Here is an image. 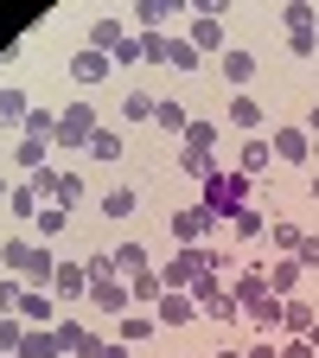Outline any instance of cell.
<instances>
[{
    "label": "cell",
    "instance_id": "d4e9b609",
    "mask_svg": "<svg viewBox=\"0 0 319 358\" xmlns=\"http://www.w3.org/2000/svg\"><path fill=\"white\" fill-rule=\"evenodd\" d=\"M154 109H160V96H147V90H128L121 96V122H154Z\"/></svg>",
    "mask_w": 319,
    "mask_h": 358
},
{
    "label": "cell",
    "instance_id": "e0dca14e",
    "mask_svg": "<svg viewBox=\"0 0 319 358\" xmlns=\"http://www.w3.org/2000/svg\"><path fill=\"white\" fill-rule=\"evenodd\" d=\"M134 205H141V186H109L103 192V217H134Z\"/></svg>",
    "mask_w": 319,
    "mask_h": 358
},
{
    "label": "cell",
    "instance_id": "f546056e",
    "mask_svg": "<svg viewBox=\"0 0 319 358\" xmlns=\"http://www.w3.org/2000/svg\"><path fill=\"white\" fill-rule=\"evenodd\" d=\"M211 148H217V122H205V115H198V122L186 128V154H211Z\"/></svg>",
    "mask_w": 319,
    "mask_h": 358
},
{
    "label": "cell",
    "instance_id": "44dd1931",
    "mask_svg": "<svg viewBox=\"0 0 319 358\" xmlns=\"http://www.w3.org/2000/svg\"><path fill=\"white\" fill-rule=\"evenodd\" d=\"M166 294V275L160 268H141V275H128V301H160Z\"/></svg>",
    "mask_w": 319,
    "mask_h": 358
},
{
    "label": "cell",
    "instance_id": "bcb514c9",
    "mask_svg": "<svg viewBox=\"0 0 319 358\" xmlns=\"http://www.w3.org/2000/svg\"><path fill=\"white\" fill-rule=\"evenodd\" d=\"M281 358H313V345H306V339H288V345H281Z\"/></svg>",
    "mask_w": 319,
    "mask_h": 358
},
{
    "label": "cell",
    "instance_id": "f35d334b",
    "mask_svg": "<svg viewBox=\"0 0 319 358\" xmlns=\"http://www.w3.org/2000/svg\"><path fill=\"white\" fill-rule=\"evenodd\" d=\"M7 211H13V217H32V211H38V192H32V186H13V192H7Z\"/></svg>",
    "mask_w": 319,
    "mask_h": 358
},
{
    "label": "cell",
    "instance_id": "7dc6e473",
    "mask_svg": "<svg viewBox=\"0 0 319 358\" xmlns=\"http://www.w3.org/2000/svg\"><path fill=\"white\" fill-rule=\"evenodd\" d=\"M96 358H128V345H121V339H103V345H96Z\"/></svg>",
    "mask_w": 319,
    "mask_h": 358
},
{
    "label": "cell",
    "instance_id": "603a6c76",
    "mask_svg": "<svg viewBox=\"0 0 319 358\" xmlns=\"http://www.w3.org/2000/svg\"><path fill=\"white\" fill-rule=\"evenodd\" d=\"M52 333H58V345H64V352H83V358H96V345H103V339H89L77 320H64V327H52Z\"/></svg>",
    "mask_w": 319,
    "mask_h": 358
},
{
    "label": "cell",
    "instance_id": "8992f818",
    "mask_svg": "<svg viewBox=\"0 0 319 358\" xmlns=\"http://www.w3.org/2000/svg\"><path fill=\"white\" fill-rule=\"evenodd\" d=\"M275 160H313V134L306 128H275Z\"/></svg>",
    "mask_w": 319,
    "mask_h": 358
},
{
    "label": "cell",
    "instance_id": "7c38bea8",
    "mask_svg": "<svg viewBox=\"0 0 319 358\" xmlns=\"http://www.w3.org/2000/svg\"><path fill=\"white\" fill-rule=\"evenodd\" d=\"M249 320L262 327V339H268V333H281V320H288V301H281V294H262V301L249 307Z\"/></svg>",
    "mask_w": 319,
    "mask_h": 358
},
{
    "label": "cell",
    "instance_id": "f1b7e54d",
    "mask_svg": "<svg viewBox=\"0 0 319 358\" xmlns=\"http://www.w3.org/2000/svg\"><path fill=\"white\" fill-rule=\"evenodd\" d=\"M109 268H115V275H141V268H147V250H141V243H121V250L109 256Z\"/></svg>",
    "mask_w": 319,
    "mask_h": 358
},
{
    "label": "cell",
    "instance_id": "836d02e7",
    "mask_svg": "<svg viewBox=\"0 0 319 358\" xmlns=\"http://www.w3.org/2000/svg\"><path fill=\"white\" fill-rule=\"evenodd\" d=\"M230 231H237V237H262V211H255V205H237V211H230Z\"/></svg>",
    "mask_w": 319,
    "mask_h": 358
},
{
    "label": "cell",
    "instance_id": "d590c367",
    "mask_svg": "<svg viewBox=\"0 0 319 358\" xmlns=\"http://www.w3.org/2000/svg\"><path fill=\"white\" fill-rule=\"evenodd\" d=\"M64 224H71V211H64V205L38 211V237H45V243H52V237H64Z\"/></svg>",
    "mask_w": 319,
    "mask_h": 358
},
{
    "label": "cell",
    "instance_id": "5b68a950",
    "mask_svg": "<svg viewBox=\"0 0 319 358\" xmlns=\"http://www.w3.org/2000/svg\"><path fill=\"white\" fill-rule=\"evenodd\" d=\"M109 71H115V64H109L103 52H89V45H83V52H77V58H71V77H77L83 90H96V83H103Z\"/></svg>",
    "mask_w": 319,
    "mask_h": 358
},
{
    "label": "cell",
    "instance_id": "4316f807",
    "mask_svg": "<svg viewBox=\"0 0 319 358\" xmlns=\"http://www.w3.org/2000/svg\"><path fill=\"white\" fill-rule=\"evenodd\" d=\"M230 294H237V307H243V313H249V307H255V301H262V294H268V275H262V268H249V275H243V282H237V288H230Z\"/></svg>",
    "mask_w": 319,
    "mask_h": 358
},
{
    "label": "cell",
    "instance_id": "db71d44e",
    "mask_svg": "<svg viewBox=\"0 0 319 358\" xmlns=\"http://www.w3.org/2000/svg\"><path fill=\"white\" fill-rule=\"evenodd\" d=\"M217 358H243V352H217Z\"/></svg>",
    "mask_w": 319,
    "mask_h": 358
},
{
    "label": "cell",
    "instance_id": "f5cc1de1",
    "mask_svg": "<svg viewBox=\"0 0 319 358\" xmlns=\"http://www.w3.org/2000/svg\"><path fill=\"white\" fill-rule=\"evenodd\" d=\"M313 199H319V173H313Z\"/></svg>",
    "mask_w": 319,
    "mask_h": 358
},
{
    "label": "cell",
    "instance_id": "30bf717a",
    "mask_svg": "<svg viewBox=\"0 0 319 358\" xmlns=\"http://www.w3.org/2000/svg\"><path fill=\"white\" fill-rule=\"evenodd\" d=\"M26 115H32V96H26V90L13 83V90H0V128H26Z\"/></svg>",
    "mask_w": 319,
    "mask_h": 358
},
{
    "label": "cell",
    "instance_id": "c3c4849f",
    "mask_svg": "<svg viewBox=\"0 0 319 358\" xmlns=\"http://www.w3.org/2000/svg\"><path fill=\"white\" fill-rule=\"evenodd\" d=\"M243 358H281V345H268V339H262V345H255V352H243Z\"/></svg>",
    "mask_w": 319,
    "mask_h": 358
},
{
    "label": "cell",
    "instance_id": "5bb4252c",
    "mask_svg": "<svg viewBox=\"0 0 319 358\" xmlns=\"http://www.w3.org/2000/svg\"><path fill=\"white\" fill-rule=\"evenodd\" d=\"M20 358H64V345H58L52 327H32V333L20 339Z\"/></svg>",
    "mask_w": 319,
    "mask_h": 358
},
{
    "label": "cell",
    "instance_id": "11a10c76",
    "mask_svg": "<svg viewBox=\"0 0 319 358\" xmlns=\"http://www.w3.org/2000/svg\"><path fill=\"white\" fill-rule=\"evenodd\" d=\"M313 160H319V134H313Z\"/></svg>",
    "mask_w": 319,
    "mask_h": 358
},
{
    "label": "cell",
    "instance_id": "e575fe53",
    "mask_svg": "<svg viewBox=\"0 0 319 358\" xmlns=\"http://www.w3.org/2000/svg\"><path fill=\"white\" fill-rule=\"evenodd\" d=\"M179 173H186V179H198V186H205V179L217 173V160H211V154H179Z\"/></svg>",
    "mask_w": 319,
    "mask_h": 358
},
{
    "label": "cell",
    "instance_id": "4fadbf2b",
    "mask_svg": "<svg viewBox=\"0 0 319 358\" xmlns=\"http://www.w3.org/2000/svg\"><path fill=\"white\" fill-rule=\"evenodd\" d=\"M121 38H128V32H121V20H115V13H103V20H89V52H103V58H109V52H115Z\"/></svg>",
    "mask_w": 319,
    "mask_h": 358
},
{
    "label": "cell",
    "instance_id": "74e56055",
    "mask_svg": "<svg viewBox=\"0 0 319 358\" xmlns=\"http://www.w3.org/2000/svg\"><path fill=\"white\" fill-rule=\"evenodd\" d=\"M109 64H147V45L141 38H121L115 52H109Z\"/></svg>",
    "mask_w": 319,
    "mask_h": 358
},
{
    "label": "cell",
    "instance_id": "7402d4cb",
    "mask_svg": "<svg viewBox=\"0 0 319 358\" xmlns=\"http://www.w3.org/2000/svg\"><path fill=\"white\" fill-rule=\"evenodd\" d=\"M281 20H288V32H319V7H313V0H288Z\"/></svg>",
    "mask_w": 319,
    "mask_h": 358
},
{
    "label": "cell",
    "instance_id": "2e32d148",
    "mask_svg": "<svg viewBox=\"0 0 319 358\" xmlns=\"http://www.w3.org/2000/svg\"><path fill=\"white\" fill-rule=\"evenodd\" d=\"M268 160H275V148H268L262 134H249V141H243V160H237V166H243L249 179H262V173H268Z\"/></svg>",
    "mask_w": 319,
    "mask_h": 358
},
{
    "label": "cell",
    "instance_id": "6da1fadb",
    "mask_svg": "<svg viewBox=\"0 0 319 358\" xmlns=\"http://www.w3.org/2000/svg\"><path fill=\"white\" fill-rule=\"evenodd\" d=\"M103 122H96V103H64V115H58V134H52V148H89V134H96Z\"/></svg>",
    "mask_w": 319,
    "mask_h": 358
},
{
    "label": "cell",
    "instance_id": "b9f144b4",
    "mask_svg": "<svg viewBox=\"0 0 319 358\" xmlns=\"http://www.w3.org/2000/svg\"><path fill=\"white\" fill-rule=\"evenodd\" d=\"M288 52H294V58H313V52H319V32H288Z\"/></svg>",
    "mask_w": 319,
    "mask_h": 358
},
{
    "label": "cell",
    "instance_id": "816d5d0a",
    "mask_svg": "<svg viewBox=\"0 0 319 358\" xmlns=\"http://www.w3.org/2000/svg\"><path fill=\"white\" fill-rule=\"evenodd\" d=\"M7 192H13V186H7V173H0V205H7Z\"/></svg>",
    "mask_w": 319,
    "mask_h": 358
},
{
    "label": "cell",
    "instance_id": "ac0fdd59",
    "mask_svg": "<svg viewBox=\"0 0 319 358\" xmlns=\"http://www.w3.org/2000/svg\"><path fill=\"white\" fill-rule=\"evenodd\" d=\"M230 122H237L243 134H255V128H262V103L249 96V90H237V96H230Z\"/></svg>",
    "mask_w": 319,
    "mask_h": 358
},
{
    "label": "cell",
    "instance_id": "8fae6325",
    "mask_svg": "<svg viewBox=\"0 0 319 358\" xmlns=\"http://www.w3.org/2000/svg\"><path fill=\"white\" fill-rule=\"evenodd\" d=\"M192 45H198V58L205 52H223V13H198L192 20Z\"/></svg>",
    "mask_w": 319,
    "mask_h": 358
},
{
    "label": "cell",
    "instance_id": "484cf974",
    "mask_svg": "<svg viewBox=\"0 0 319 358\" xmlns=\"http://www.w3.org/2000/svg\"><path fill=\"white\" fill-rule=\"evenodd\" d=\"M249 77H255V52H223V83H237V90H243Z\"/></svg>",
    "mask_w": 319,
    "mask_h": 358
},
{
    "label": "cell",
    "instance_id": "4dcf8cb0",
    "mask_svg": "<svg viewBox=\"0 0 319 358\" xmlns=\"http://www.w3.org/2000/svg\"><path fill=\"white\" fill-rule=\"evenodd\" d=\"M281 333H294V339H306V333H313V307H306V301H288V320H281Z\"/></svg>",
    "mask_w": 319,
    "mask_h": 358
},
{
    "label": "cell",
    "instance_id": "f6af8a7d",
    "mask_svg": "<svg viewBox=\"0 0 319 358\" xmlns=\"http://www.w3.org/2000/svg\"><path fill=\"white\" fill-rule=\"evenodd\" d=\"M294 262H300V268H319V237H300V250H294Z\"/></svg>",
    "mask_w": 319,
    "mask_h": 358
},
{
    "label": "cell",
    "instance_id": "7a4b0ae2",
    "mask_svg": "<svg viewBox=\"0 0 319 358\" xmlns=\"http://www.w3.org/2000/svg\"><path fill=\"white\" fill-rule=\"evenodd\" d=\"M211 231H217V217H211L205 205H192V211H172V237H179V243H205Z\"/></svg>",
    "mask_w": 319,
    "mask_h": 358
},
{
    "label": "cell",
    "instance_id": "681fc988",
    "mask_svg": "<svg viewBox=\"0 0 319 358\" xmlns=\"http://www.w3.org/2000/svg\"><path fill=\"white\" fill-rule=\"evenodd\" d=\"M306 345H313V358H319V320H313V333H306Z\"/></svg>",
    "mask_w": 319,
    "mask_h": 358
},
{
    "label": "cell",
    "instance_id": "83f0119b",
    "mask_svg": "<svg viewBox=\"0 0 319 358\" xmlns=\"http://www.w3.org/2000/svg\"><path fill=\"white\" fill-rule=\"evenodd\" d=\"M154 327H160L154 313H121V333H115V339H121V345H141V339H147Z\"/></svg>",
    "mask_w": 319,
    "mask_h": 358
},
{
    "label": "cell",
    "instance_id": "3957f363",
    "mask_svg": "<svg viewBox=\"0 0 319 358\" xmlns=\"http://www.w3.org/2000/svg\"><path fill=\"white\" fill-rule=\"evenodd\" d=\"M192 313H198V301H192V294H179V288H166V294L154 301V320H160V327H186Z\"/></svg>",
    "mask_w": 319,
    "mask_h": 358
},
{
    "label": "cell",
    "instance_id": "9c48e42d",
    "mask_svg": "<svg viewBox=\"0 0 319 358\" xmlns=\"http://www.w3.org/2000/svg\"><path fill=\"white\" fill-rule=\"evenodd\" d=\"M20 282H32V288H52V282H58V256L38 243V250L26 256V268H20Z\"/></svg>",
    "mask_w": 319,
    "mask_h": 358
},
{
    "label": "cell",
    "instance_id": "52a82bcc",
    "mask_svg": "<svg viewBox=\"0 0 319 358\" xmlns=\"http://www.w3.org/2000/svg\"><path fill=\"white\" fill-rule=\"evenodd\" d=\"M45 160H52V141H38V134H20V141H13V166H20L26 179H32Z\"/></svg>",
    "mask_w": 319,
    "mask_h": 358
},
{
    "label": "cell",
    "instance_id": "60d3db41",
    "mask_svg": "<svg viewBox=\"0 0 319 358\" xmlns=\"http://www.w3.org/2000/svg\"><path fill=\"white\" fill-rule=\"evenodd\" d=\"M205 313H211V320H243V307H237V294H217V301H211Z\"/></svg>",
    "mask_w": 319,
    "mask_h": 358
},
{
    "label": "cell",
    "instance_id": "d6a6232c",
    "mask_svg": "<svg viewBox=\"0 0 319 358\" xmlns=\"http://www.w3.org/2000/svg\"><path fill=\"white\" fill-rule=\"evenodd\" d=\"M26 256H32V243H20V237H7V243H0V268H7V275H20V268H26Z\"/></svg>",
    "mask_w": 319,
    "mask_h": 358
},
{
    "label": "cell",
    "instance_id": "ba28073f",
    "mask_svg": "<svg viewBox=\"0 0 319 358\" xmlns=\"http://www.w3.org/2000/svg\"><path fill=\"white\" fill-rule=\"evenodd\" d=\"M52 294H58V301L89 294V262H58V282H52Z\"/></svg>",
    "mask_w": 319,
    "mask_h": 358
},
{
    "label": "cell",
    "instance_id": "9a60e30c",
    "mask_svg": "<svg viewBox=\"0 0 319 358\" xmlns=\"http://www.w3.org/2000/svg\"><path fill=\"white\" fill-rule=\"evenodd\" d=\"M154 122H160L166 134H179V141H186V128H192V115H186V103H179V96H160V109H154Z\"/></svg>",
    "mask_w": 319,
    "mask_h": 358
},
{
    "label": "cell",
    "instance_id": "7bdbcfd3",
    "mask_svg": "<svg viewBox=\"0 0 319 358\" xmlns=\"http://www.w3.org/2000/svg\"><path fill=\"white\" fill-rule=\"evenodd\" d=\"M20 339H26L20 320H0V352H13V358H20Z\"/></svg>",
    "mask_w": 319,
    "mask_h": 358
},
{
    "label": "cell",
    "instance_id": "f907efd6",
    "mask_svg": "<svg viewBox=\"0 0 319 358\" xmlns=\"http://www.w3.org/2000/svg\"><path fill=\"white\" fill-rule=\"evenodd\" d=\"M306 134H319V109H313V115H306Z\"/></svg>",
    "mask_w": 319,
    "mask_h": 358
},
{
    "label": "cell",
    "instance_id": "277c9868",
    "mask_svg": "<svg viewBox=\"0 0 319 358\" xmlns=\"http://www.w3.org/2000/svg\"><path fill=\"white\" fill-rule=\"evenodd\" d=\"M89 301H96L103 313H128V282L121 275H96L89 282Z\"/></svg>",
    "mask_w": 319,
    "mask_h": 358
},
{
    "label": "cell",
    "instance_id": "1f68e13d",
    "mask_svg": "<svg viewBox=\"0 0 319 358\" xmlns=\"http://www.w3.org/2000/svg\"><path fill=\"white\" fill-rule=\"evenodd\" d=\"M89 154H96V160H121V134L115 128H96V134H89Z\"/></svg>",
    "mask_w": 319,
    "mask_h": 358
},
{
    "label": "cell",
    "instance_id": "ab89813d",
    "mask_svg": "<svg viewBox=\"0 0 319 358\" xmlns=\"http://www.w3.org/2000/svg\"><path fill=\"white\" fill-rule=\"evenodd\" d=\"M77 199H83V179H77V173H58V199H52V205H64V211H71Z\"/></svg>",
    "mask_w": 319,
    "mask_h": 358
},
{
    "label": "cell",
    "instance_id": "cb8c5ba5",
    "mask_svg": "<svg viewBox=\"0 0 319 358\" xmlns=\"http://www.w3.org/2000/svg\"><path fill=\"white\" fill-rule=\"evenodd\" d=\"M172 7H179V0H141V7H134V26H141V32H160Z\"/></svg>",
    "mask_w": 319,
    "mask_h": 358
},
{
    "label": "cell",
    "instance_id": "ee69618b",
    "mask_svg": "<svg viewBox=\"0 0 319 358\" xmlns=\"http://www.w3.org/2000/svg\"><path fill=\"white\" fill-rule=\"evenodd\" d=\"M20 301H26L20 294V275H7V282H0V313H20Z\"/></svg>",
    "mask_w": 319,
    "mask_h": 358
},
{
    "label": "cell",
    "instance_id": "ffe728a7",
    "mask_svg": "<svg viewBox=\"0 0 319 358\" xmlns=\"http://www.w3.org/2000/svg\"><path fill=\"white\" fill-rule=\"evenodd\" d=\"M20 313H26L32 327H45V320H52V313H58V294H52V288H32V294L20 301Z\"/></svg>",
    "mask_w": 319,
    "mask_h": 358
},
{
    "label": "cell",
    "instance_id": "8d00e7d4",
    "mask_svg": "<svg viewBox=\"0 0 319 358\" xmlns=\"http://www.w3.org/2000/svg\"><path fill=\"white\" fill-rule=\"evenodd\" d=\"M217 294H223V288H217V268H205V275L192 282V301H198V313H205V307H211Z\"/></svg>",
    "mask_w": 319,
    "mask_h": 358
},
{
    "label": "cell",
    "instance_id": "d6986e66",
    "mask_svg": "<svg viewBox=\"0 0 319 358\" xmlns=\"http://www.w3.org/2000/svg\"><path fill=\"white\" fill-rule=\"evenodd\" d=\"M300 275H306V268H300V262H275V268H268V294H281V301H294V288H300Z\"/></svg>",
    "mask_w": 319,
    "mask_h": 358
}]
</instances>
